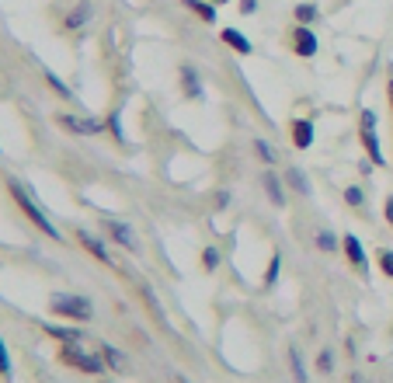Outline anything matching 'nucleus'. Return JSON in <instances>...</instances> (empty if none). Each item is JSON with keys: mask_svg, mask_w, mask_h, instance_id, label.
<instances>
[{"mask_svg": "<svg viewBox=\"0 0 393 383\" xmlns=\"http://www.w3.org/2000/svg\"><path fill=\"white\" fill-rule=\"evenodd\" d=\"M77 237H80V244H84V248H87V251H91V255H94V258H101L105 265H112V255H108V248H105V244H101L98 237H91L87 230H80Z\"/></svg>", "mask_w": 393, "mask_h": 383, "instance_id": "1a4fd4ad", "label": "nucleus"}, {"mask_svg": "<svg viewBox=\"0 0 393 383\" xmlns=\"http://www.w3.org/2000/svg\"><path fill=\"white\" fill-rule=\"evenodd\" d=\"M216 4H227V0H216Z\"/></svg>", "mask_w": 393, "mask_h": 383, "instance_id": "2f4dec72", "label": "nucleus"}, {"mask_svg": "<svg viewBox=\"0 0 393 383\" xmlns=\"http://www.w3.org/2000/svg\"><path fill=\"white\" fill-rule=\"evenodd\" d=\"M11 192H14V199L21 202V210L28 213V219H32L39 230H45L49 237H56V241H59V234H56V227L49 223V216H42V210L35 206V202H32V199H28V195H25V192H21V185H18V181H11Z\"/></svg>", "mask_w": 393, "mask_h": 383, "instance_id": "7ed1b4c3", "label": "nucleus"}, {"mask_svg": "<svg viewBox=\"0 0 393 383\" xmlns=\"http://www.w3.org/2000/svg\"><path fill=\"white\" fill-rule=\"evenodd\" d=\"M202 261H205V268L212 272V268L220 265V251H216V248H205V251H202Z\"/></svg>", "mask_w": 393, "mask_h": 383, "instance_id": "b1692460", "label": "nucleus"}, {"mask_svg": "<svg viewBox=\"0 0 393 383\" xmlns=\"http://www.w3.org/2000/svg\"><path fill=\"white\" fill-rule=\"evenodd\" d=\"M59 126L70 129V132H80V136H98L105 122L101 119H77V115H59Z\"/></svg>", "mask_w": 393, "mask_h": 383, "instance_id": "423d86ee", "label": "nucleus"}, {"mask_svg": "<svg viewBox=\"0 0 393 383\" xmlns=\"http://www.w3.org/2000/svg\"><path fill=\"white\" fill-rule=\"evenodd\" d=\"M387 219H390V227H393V195L387 199Z\"/></svg>", "mask_w": 393, "mask_h": 383, "instance_id": "c756f323", "label": "nucleus"}, {"mask_svg": "<svg viewBox=\"0 0 393 383\" xmlns=\"http://www.w3.org/2000/svg\"><path fill=\"white\" fill-rule=\"evenodd\" d=\"M87 18H91V4H80L67 21H70V28H80V25H87Z\"/></svg>", "mask_w": 393, "mask_h": 383, "instance_id": "dca6fc26", "label": "nucleus"}, {"mask_svg": "<svg viewBox=\"0 0 393 383\" xmlns=\"http://www.w3.org/2000/svg\"><path fill=\"white\" fill-rule=\"evenodd\" d=\"M192 11H198V18L202 21H216V7H209V4H202V0H185Z\"/></svg>", "mask_w": 393, "mask_h": 383, "instance_id": "2eb2a0df", "label": "nucleus"}, {"mask_svg": "<svg viewBox=\"0 0 393 383\" xmlns=\"http://www.w3.org/2000/svg\"><path fill=\"white\" fill-rule=\"evenodd\" d=\"M181 81H185V91H188L192 98H202V84H198V74L192 70V67L181 70Z\"/></svg>", "mask_w": 393, "mask_h": 383, "instance_id": "ddd939ff", "label": "nucleus"}, {"mask_svg": "<svg viewBox=\"0 0 393 383\" xmlns=\"http://www.w3.org/2000/svg\"><path fill=\"white\" fill-rule=\"evenodd\" d=\"M362 143H365L372 164H383V150H380V139H376V112H362Z\"/></svg>", "mask_w": 393, "mask_h": 383, "instance_id": "20e7f679", "label": "nucleus"}, {"mask_svg": "<svg viewBox=\"0 0 393 383\" xmlns=\"http://www.w3.org/2000/svg\"><path fill=\"white\" fill-rule=\"evenodd\" d=\"M181 383H188V380H181Z\"/></svg>", "mask_w": 393, "mask_h": 383, "instance_id": "473e14b6", "label": "nucleus"}, {"mask_svg": "<svg viewBox=\"0 0 393 383\" xmlns=\"http://www.w3.org/2000/svg\"><path fill=\"white\" fill-rule=\"evenodd\" d=\"M265 279H268V286H272V282L278 279V255L272 258V268H268V275H265Z\"/></svg>", "mask_w": 393, "mask_h": 383, "instance_id": "c85d7f7f", "label": "nucleus"}, {"mask_svg": "<svg viewBox=\"0 0 393 383\" xmlns=\"http://www.w3.org/2000/svg\"><path fill=\"white\" fill-rule=\"evenodd\" d=\"M223 42H230L237 52H244V56L251 52V42H247V39H244V35H240L237 28H227V32H223Z\"/></svg>", "mask_w": 393, "mask_h": 383, "instance_id": "f8f14e48", "label": "nucleus"}, {"mask_svg": "<svg viewBox=\"0 0 393 383\" xmlns=\"http://www.w3.org/2000/svg\"><path fill=\"white\" fill-rule=\"evenodd\" d=\"M345 199H348V206H362V188H345Z\"/></svg>", "mask_w": 393, "mask_h": 383, "instance_id": "a878e982", "label": "nucleus"}, {"mask_svg": "<svg viewBox=\"0 0 393 383\" xmlns=\"http://www.w3.org/2000/svg\"><path fill=\"white\" fill-rule=\"evenodd\" d=\"M101 223H105V234H108L115 244H122V248H136V234H132V227H129V223L112 219V216H105Z\"/></svg>", "mask_w": 393, "mask_h": 383, "instance_id": "39448f33", "label": "nucleus"}, {"mask_svg": "<svg viewBox=\"0 0 393 383\" xmlns=\"http://www.w3.org/2000/svg\"><path fill=\"white\" fill-rule=\"evenodd\" d=\"M317 18V7L314 4H303V7H296V21H303V25H310Z\"/></svg>", "mask_w": 393, "mask_h": 383, "instance_id": "412c9836", "label": "nucleus"}, {"mask_svg": "<svg viewBox=\"0 0 393 383\" xmlns=\"http://www.w3.org/2000/svg\"><path fill=\"white\" fill-rule=\"evenodd\" d=\"M63 362L77 366V370H84V373H105V359H101V355H91L87 348H80L77 341H67V348H63Z\"/></svg>", "mask_w": 393, "mask_h": 383, "instance_id": "f03ea898", "label": "nucleus"}, {"mask_svg": "<svg viewBox=\"0 0 393 383\" xmlns=\"http://www.w3.org/2000/svg\"><path fill=\"white\" fill-rule=\"evenodd\" d=\"M254 150H258V157H261L265 164H272V161H275V150H272L265 139H254Z\"/></svg>", "mask_w": 393, "mask_h": 383, "instance_id": "aec40b11", "label": "nucleus"}, {"mask_svg": "<svg viewBox=\"0 0 393 383\" xmlns=\"http://www.w3.org/2000/svg\"><path fill=\"white\" fill-rule=\"evenodd\" d=\"M45 81H49V87H56V91H59V94H63V98H70V87L63 84V81H59V77H56V74H52V70H45Z\"/></svg>", "mask_w": 393, "mask_h": 383, "instance_id": "4be33fe9", "label": "nucleus"}, {"mask_svg": "<svg viewBox=\"0 0 393 383\" xmlns=\"http://www.w3.org/2000/svg\"><path fill=\"white\" fill-rule=\"evenodd\" d=\"M0 377H11V355H7V345L0 338Z\"/></svg>", "mask_w": 393, "mask_h": 383, "instance_id": "5701e85b", "label": "nucleus"}, {"mask_svg": "<svg viewBox=\"0 0 393 383\" xmlns=\"http://www.w3.org/2000/svg\"><path fill=\"white\" fill-rule=\"evenodd\" d=\"M317 248H320V251H334V248H338V237H334L331 230H320V234H317Z\"/></svg>", "mask_w": 393, "mask_h": 383, "instance_id": "a211bd4d", "label": "nucleus"}, {"mask_svg": "<svg viewBox=\"0 0 393 383\" xmlns=\"http://www.w3.org/2000/svg\"><path fill=\"white\" fill-rule=\"evenodd\" d=\"M52 314H59V317H70V321H91V314H94V307H91V299L77 297V293H59V297H52Z\"/></svg>", "mask_w": 393, "mask_h": 383, "instance_id": "f257e3e1", "label": "nucleus"}, {"mask_svg": "<svg viewBox=\"0 0 393 383\" xmlns=\"http://www.w3.org/2000/svg\"><path fill=\"white\" fill-rule=\"evenodd\" d=\"M98 352H101V359H105V362H112L115 370H125V359H122V352H115L112 345H101Z\"/></svg>", "mask_w": 393, "mask_h": 383, "instance_id": "4468645a", "label": "nucleus"}, {"mask_svg": "<svg viewBox=\"0 0 393 383\" xmlns=\"http://www.w3.org/2000/svg\"><path fill=\"white\" fill-rule=\"evenodd\" d=\"M352 383H362V377H352Z\"/></svg>", "mask_w": 393, "mask_h": 383, "instance_id": "7c9ffc66", "label": "nucleus"}, {"mask_svg": "<svg viewBox=\"0 0 393 383\" xmlns=\"http://www.w3.org/2000/svg\"><path fill=\"white\" fill-rule=\"evenodd\" d=\"M265 192L272 195L275 206H285V192H282V181H278L275 174H265Z\"/></svg>", "mask_w": 393, "mask_h": 383, "instance_id": "9b49d317", "label": "nucleus"}, {"mask_svg": "<svg viewBox=\"0 0 393 383\" xmlns=\"http://www.w3.org/2000/svg\"><path fill=\"white\" fill-rule=\"evenodd\" d=\"M289 362H292V377H296V383H307V370H303V362H300V352H296V348H289Z\"/></svg>", "mask_w": 393, "mask_h": 383, "instance_id": "f3484780", "label": "nucleus"}, {"mask_svg": "<svg viewBox=\"0 0 393 383\" xmlns=\"http://www.w3.org/2000/svg\"><path fill=\"white\" fill-rule=\"evenodd\" d=\"M45 331H49V335H56V338H63V341H80V338H84V335L74 331V328H49V324H45Z\"/></svg>", "mask_w": 393, "mask_h": 383, "instance_id": "6ab92c4d", "label": "nucleus"}, {"mask_svg": "<svg viewBox=\"0 0 393 383\" xmlns=\"http://www.w3.org/2000/svg\"><path fill=\"white\" fill-rule=\"evenodd\" d=\"M317 366H320L324 373H331V366H334V359H331V352H320V359H317Z\"/></svg>", "mask_w": 393, "mask_h": 383, "instance_id": "cd10ccee", "label": "nucleus"}, {"mask_svg": "<svg viewBox=\"0 0 393 383\" xmlns=\"http://www.w3.org/2000/svg\"><path fill=\"white\" fill-rule=\"evenodd\" d=\"M380 265H383V272L393 279V251H380Z\"/></svg>", "mask_w": 393, "mask_h": 383, "instance_id": "bb28decb", "label": "nucleus"}, {"mask_svg": "<svg viewBox=\"0 0 393 383\" xmlns=\"http://www.w3.org/2000/svg\"><path fill=\"white\" fill-rule=\"evenodd\" d=\"M341 244H345V255H348V261H352V265H358V268H365V251H362V241H358L355 234H345V237H341Z\"/></svg>", "mask_w": 393, "mask_h": 383, "instance_id": "0eeeda50", "label": "nucleus"}, {"mask_svg": "<svg viewBox=\"0 0 393 383\" xmlns=\"http://www.w3.org/2000/svg\"><path fill=\"white\" fill-rule=\"evenodd\" d=\"M296 52L300 56H314L317 52V35L310 28H296Z\"/></svg>", "mask_w": 393, "mask_h": 383, "instance_id": "9d476101", "label": "nucleus"}, {"mask_svg": "<svg viewBox=\"0 0 393 383\" xmlns=\"http://www.w3.org/2000/svg\"><path fill=\"white\" fill-rule=\"evenodd\" d=\"M289 181H292V188H300V192H310V185H307V178L300 174V171L292 168L289 171Z\"/></svg>", "mask_w": 393, "mask_h": 383, "instance_id": "393cba45", "label": "nucleus"}, {"mask_svg": "<svg viewBox=\"0 0 393 383\" xmlns=\"http://www.w3.org/2000/svg\"><path fill=\"white\" fill-rule=\"evenodd\" d=\"M292 143H296L300 150H307V147H314V122H307V119H300V122L292 126Z\"/></svg>", "mask_w": 393, "mask_h": 383, "instance_id": "6e6552de", "label": "nucleus"}]
</instances>
